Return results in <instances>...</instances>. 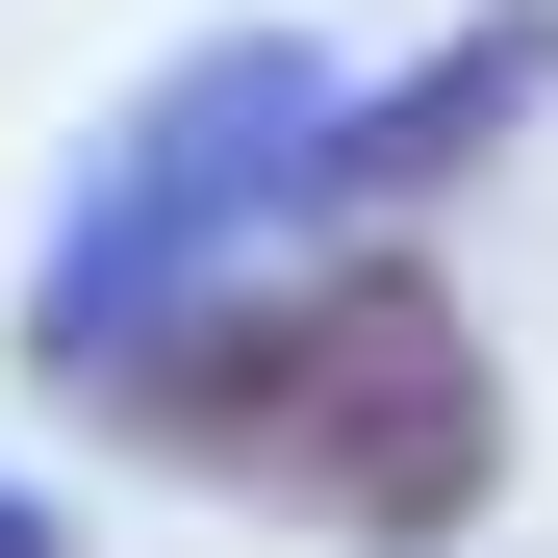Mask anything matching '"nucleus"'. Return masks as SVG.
Masks as SVG:
<instances>
[{"instance_id":"obj_4","label":"nucleus","mask_w":558,"mask_h":558,"mask_svg":"<svg viewBox=\"0 0 558 558\" xmlns=\"http://www.w3.org/2000/svg\"><path fill=\"white\" fill-rule=\"evenodd\" d=\"M0 558H76V533H51V508H26V483H0Z\"/></svg>"},{"instance_id":"obj_3","label":"nucleus","mask_w":558,"mask_h":558,"mask_svg":"<svg viewBox=\"0 0 558 558\" xmlns=\"http://www.w3.org/2000/svg\"><path fill=\"white\" fill-rule=\"evenodd\" d=\"M533 102H558V0H508L483 51L381 76V102H330V178H305V229H381V204H432V178H483Z\"/></svg>"},{"instance_id":"obj_2","label":"nucleus","mask_w":558,"mask_h":558,"mask_svg":"<svg viewBox=\"0 0 558 558\" xmlns=\"http://www.w3.org/2000/svg\"><path fill=\"white\" fill-rule=\"evenodd\" d=\"M330 102L355 76L305 26H229V51H178L153 102L76 153V204H51V279H26V355L51 381H128V355L178 330V279H229L254 229H305V178H330Z\"/></svg>"},{"instance_id":"obj_1","label":"nucleus","mask_w":558,"mask_h":558,"mask_svg":"<svg viewBox=\"0 0 558 558\" xmlns=\"http://www.w3.org/2000/svg\"><path fill=\"white\" fill-rule=\"evenodd\" d=\"M102 407L178 483H254V508H330V533H457L508 483V381H483V330H457L432 254H305L254 305L153 330Z\"/></svg>"}]
</instances>
